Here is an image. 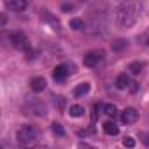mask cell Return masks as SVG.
Returning <instances> with one entry per match:
<instances>
[{"mask_svg":"<svg viewBox=\"0 0 149 149\" xmlns=\"http://www.w3.org/2000/svg\"><path fill=\"white\" fill-rule=\"evenodd\" d=\"M137 21V6L135 4H121L116 14V23L119 28H130Z\"/></svg>","mask_w":149,"mask_h":149,"instance_id":"obj_1","label":"cell"},{"mask_svg":"<svg viewBox=\"0 0 149 149\" xmlns=\"http://www.w3.org/2000/svg\"><path fill=\"white\" fill-rule=\"evenodd\" d=\"M16 140L21 147H33L35 140H37V132L32 125H21L16 132Z\"/></svg>","mask_w":149,"mask_h":149,"instance_id":"obj_2","label":"cell"},{"mask_svg":"<svg viewBox=\"0 0 149 149\" xmlns=\"http://www.w3.org/2000/svg\"><path fill=\"white\" fill-rule=\"evenodd\" d=\"M11 44H13L16 49H19V51H26V49H28V39H26V35L21 33V32H16V33L11 35Z\"/></svg>","mask_w":149,"mask_h":149,"instance_id":"obj_3","label":"cell"},{"mask_svg":"<svg viewBox=\"0 0 149 149\" xmlns=\"http://www.w3.org/2000/svg\"><path fill=\"white\" fill-rule=\"evenodd\" d=\"M102 60H104V51H90V53L84 54L83 63H84L86 67H95V65H98V61H102Z\"/></svg>","mask_w":149,"mask_h":149,"instance_id":"obj_4","label":"cell"},{"mask_svg":"<svg viewBox=\"0 0 149 149\" xmlns=\"http://www.w3.org/2000/svg\"><path fill=\"white\" fill-rule=\"evenodd\" d=\"M28 111H30L32 114L39 116V118H42V116H46V114H47L46 105H44L42 102H39V100H30V102H28Z\"/></svg>","mask_w":149,"mask_h":149,"instance_id":"obj_5","label":"cell"},{"mask_svg":"<svg viewBox=\"0 0 149 149\" xmlns=\"http://www.w3.org/2000/svg\"><path fill=\"white\" fill-rule=\"evenodd\" d=\"M139 119V112L133 109V107H128V109H125L123 112H121V121L125 123V125H132V123H135Z\"/></svg>","mask_w":149,"mask_h":149,"instance_id":"obj_6","label":"cell"},{"mask_svg":"<svg viewBox=\"0 0 149 149\" xmlns=\"http://www.w3.org/2000/svg\"><path fill=\"white\" fill-rule=\"evenodd\" d=\"M6 6L11 9V11H25L26 9V6H28V2L26 0H7L6 2Z\"/></svg>","mask_w":149,"mask_h":149,"instance_id":"obj_7","label":"cell"},{"mask_svg":"<svg viewBox=\"0 0 149 149\" xmlns=\"http://www.w3.org/2000/svg\"><path fill=\"white\" fill-rule=\"evenodd\" d=\"M30 88H32L35 93L44 91V90H46V79H44V77H33V79L30 81Z\"/></svg>","mask_w":149,"mask_h":149,"instance_id":"obj_8","label":"cell"},{"mask_svg":"<svg viewBox=\"0 0 149 149\" xmlns=\"http://www.w3.org/2000/svg\"><path fill=\"white\" fill-rule=\"evenodd\" d=\"M67 74H68L67 67H65V65H58V67H54V70H53V79H54V81H63V79L67 77Z\"/></svg>","mask_w":149,"mask_h":149,"instance_id":"obj_9","label":"cell"},{"mask_svg":"<svg viewBox=\"0 0 149 149\" xmlns=\"http://www.w3.org/2000/svg\"><path fill=\"white\" fill-rule=\"evenodd\" d=\"M90 83H81V84H77L76 86V90H74V95L76 97H84L86 93H90Z\"/></svg>","mask_w":149,"mask_h":149,"instance_id":"obj_10","label":"cell"},{"mask_svg":"<svg viewBox=\"0 0 149 149\" xmlns=\"http://www.w3.org/2000/svg\"><path fill=\"white\" fill-rule=\"evenodd\" d=\"M104 132L107 135H118L119 133V128H118V125L114 121H107V123H104Z\"/></svg>","mask_w":149,"mask_h":149,"instance_id":"obj_11","label":"cell"},{"mask_svg":"<svg viewBox=\"0 0 149 149\" xmlns=\"http://www.w3.org/2000/svg\"><path fill=\"white\" fill-rule=\"evenodd\" d=\"M128 86H130V79H128L126 74L118 76V79H116V88H118V90H125V88H128Z\"/></svg>","mask_w":149,"mask_h":149,"instance_id":"obj_12","label":"cell"},{"mask_svg":"<svg viewBox=\"0 0 149 149\" xmlns=\"http://www.w3.org/2000/svg\"><path fill=\"white\" fill-rule=\"evenodd\" d=\"M144 67H146V63H140V61H132V63L128 65V70L133 74V76H139V74L144 70Z\"/></svg>","mask_w":149,"mask_h":149,"instance_id":"obj_13","label":"cell"},{"mask_svg":"<svg viewBox=\"0 0 149 149\" xmlns=\"http://www.w3.org/2000/svg\"><path fill=\"white\" fill-rule=\"evenodd\" d=\"M68 25H70V28H74V30H83V28H84V21H83L81 18H72V19L68 21Z\"/></svg>","mask_w":149,"mask_h":149,"instance_id":"obj_14","label":"cell"},{"mask_svg":"<svg viewBox=\"0 0 149 149\" xmlns=\"http://www.w3.org/2000/svg\"><path fill=\"white\" fill-rule=\"evenodd\" d=\"M68 114H70L72 118H81V116L84 114V107H81V105H72L70 111H68Z\"/></svg>","mask_w":149,"mask_h":149,"instance_id":"obj_15","label":"cell"},{"mask_svg":"<svg viewBox=\"0 0 149 149\" xmlns=\"http://www.w3.org/2000/svg\"><path fill=\"white\" fill-rule=\"evenodd\" d=\"M104 112H105L107 116H111V118H114V116L118 114V107H116L114 104H107V105L104 107Z\"/></svg>","mask_w":149,"mask_h":149,"instance_id":"obj_16","label":"cell"},{"mask_svg":"<svg viewBox=\"0 0 149 149\" xmlns=\"http://www.w3.org/2000/svg\"><path fill=\"white\" fill-rule=\"evenodd\" d=\"M126 47V40L125 39H118L116 42H112V49L114 51H121V49H125Z\"/></svg>","mask_w":149,"mask_h":149,"instance_id":"obj_17","label":"cell"},{"mask_svg":"<svg viewBox=\"0 0 149 149\" xmlns=\"http://www.w3.org/2000/svg\"><path fill=\"white\" fill-rule=\"evenodd\" d=\"M51 126H53V133L54 135H58V137H63L65 135V130H63V126L60 123H53Z\"/></svg>","mask_w":149,"mask_h":149,"instance_id":"obj_18","label":"cell"},{"mask_svg":"<svg viewBox=\"0 0 149 149\" xmlns=\"http://www.w3.org/2000/svg\"><path fill=\"white\" fill-rule=\"evenodd\" d=\"M123 146L128 147V149L135 147V139H133V137H125V139H123Z\"/></svg>","mask_w":149,"mask_h":149,"instance_id":"obj_19","label":"cell"},{"mask_svg":"<svg viewBox=\"0 0 149 149\" xmlns=\"http://www.w3.org/2000/svg\"><path fill=\"white\" fill-rule=\"evenodd\" d=\"M140 139H142V142H144L146 146H149V133H147V132L140 133Z\"/></svg>","mask_w":149,"mask_h":149,"instance_id":"obj_20","label":"cell"},{"mask_svg":"<svg viewBox=\"0 0 149 149\" xmlns=\"http://www.w3.org/2000/svg\"><path fill=\"white\" fill-rule=\"evenodd\" d=\"M137 90H139V83H130V91L135 93Z\"/></svg>","mask_w":149,"mask_h":149,"instance_id":"obj_21","label":"cell"},{"mask_svg":"<svg viewBox=\"0 0 149 149\" xmlns=\"http://www.w3.org/2000/svg\"><path fill=\"white\" fill-rule=\"evenodd\" d=\"M79 149H95V147H91V146L86 144V142H81V144H79Z\"/></svg>","mask_w":149,"mask_h":149,"instance_id":"obj_22","label":"cell"},{"mask_svg":"<svg viewBox=\"0 0 149 149\" xmlns=\"http://www.w3.org/2000/svg\"><path fill=\"white\" fill-rule=\"evenodd\" d=\"M61 7H63V11H72V9H74V6H72V4H63Z\"/></svg>","mask_w":149,"mask_h":149,"instance_id":"obj_23","label":"cell"},{"mask_svg":"<svg viewBox=\"0 0 149 149\" xmlns=\"http://www.w3.org/2000/svg\"><path fill=\"white\" fill-rule=\"evenodd\" d=\"M32 149H49V147L47 146H33Z\"/></svg>","mask_w":149,"mask_h":149,"instance_id":"obj_24","label":"cell"},{"mask_svg":"<svg viewBox=\"0 0 149 149\" xmlns=\"http://www.w3.org/2000/svg\"><path fill=\"white\" fill-rule=\"evenodd\" d=\"M147 44H149V40H147Z\"/></svg>","mask_w":149,"mask_h":149,"instance_id":"obj_25","label":"cell"}]
</instances>
